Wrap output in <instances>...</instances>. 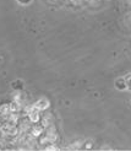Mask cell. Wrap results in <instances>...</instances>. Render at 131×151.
<instances>
[{
	"label": "cell",
	"mask_w": 131,
	"mask_h": 151,
	"mask_svg": "<svg viewBox=\"0 0 131 151\" xmlns=\"http://www.w3.org/2000/svg\"><path fill=\"white\" fill-rule=\"evenodd\" d=\"M27 118L31 120V123L32 124H36V123H39V120H41V118H42V114H41V111L39 109H37L34 106H33V103H32V106H31V108L28 109V112H27Z\"/></svg>",
	"instance_id": "6da1fadb"
},
{
	"label": "cell",
	"mask_w": 131,
	"mask_h": 151,
	"mask_svg": "<svg viewBox=\"0 0 131 151\" xmlns=\"http://www.w3.org/2000/svg\"><path fill=\"white\" fill-rule=\"evenodd\" d=\"M33 106L37 109H39L41 112H45L50 108V101L47 97H39V99L33 103Z\"/></svg>",
	"instance_id": "7a4b0ae2"
},
{
	"label": "cell",
	"mask_w": 131,
	"mask_h": 151,
	"mask_svg": "<svg viewBox=\"0 0 131 151\" xmlns=\"http://www.w3.org/2000/svg\"><path fill=\"white\" fill-rule=\"evenodd\" d=\"M45 129H44V127L41 125V123H36L32 125V128H31V130H29V134L32 135V137H34L36 139L38 138H41L42 135L44 134Z\"/></svg>",
	"instance_id": "3957f363"
},
{
	"label": "cell",
	"mask_w": 131,
	"mask_h": 151,
	"mask_svg": "<svg viewBox=\"0 0 131 151\" xmlns=\"http://www.w3.org/2000/svg\"><path fill=\"white\" fill-rule=\"evenodd\" d=\"M114 87L118 90V91H125L127 88L126 86V79L125 78H118L114 81Z\"/></svg>",
	"instance_id": "277c9868"
},
{
	"label": "cell",
	"mask_w": 131,
	"mask_h": 151,
	"mask_svg": "<svg viewBox=\"0 0 131 151\" xmlns=\"http://www.w3.org/2000/svg\"><path fill=\"white\" fill-rule=\"evenodd\" d=\"M10 111V103H1L0 104V116H3L4 118L9 114Z\"/></svg>",
	"instance_id": "5b68a950"
},
{
	"label": "cell",
	"mask_w": 131,
	"mask_h": 151,
	"mask_svg": "<svg viewBox=\"0 0 131 151\" xmlns=\"http://www.w3.org/2000/svg\"><path fill=\"white\" fill-rule=\"evenodd\" d=\"M82 146H83V141H81V140H77V141L72 142L71 145H69V146H67V149H74V150H79V149H81Z\"/></svg>",
	"instance_id": "8992f818"
},
{
	"label": "cell",
	"mask_w": 131,
	"mask_h": 151,
	"mask_svg": "<svg viewBox=\"0 0 131 151\" xmlns=\"http://www.w3.org/2000/svg\"><path fill=\"white\" fill-rule=\"evenodd\" d=\"M12 88L14 90H22L24 88V84L21 82V80H16L15 82H12Z\"/></svg>",
	"instance_id": "52a82bcc"
},
{
	"label": "cell",
	"mask_w": 131,
	"mask_h": 151,
	"mask_svg": "<svg viewBox=\"0 0 131 151\" xmlns=\"http://www.w3.org/2000/svg\"><path fill=\"white\" fill-rule=\"evenodd\" d=\"M126 79V86H127V91L129 92H131V75H129V76L127 78H125Z\"/></svg>",
	"instance_id": "ba28073f"
},
{
	"label": "cell",
	"mask_w": 131,
	"mask_h": 151,
	"mask_svg": "<svg viewBox=\"0 0 131 151\" xmlns=\"http://www.w3.org/2000/svg\"><path fill=\"white\" fill-rule=\"evenodd\" d=\"M4 122H5V119H4V117H3V116H0V127H1V125L4 124Z\"/></svg>",
	"instance_id": "9c48e42d"
},
{
	"label": "cell",
	"mask_w": 131,
	"mask_h": 151,
	"mask_svg": "<svg viewBox=\"0 0 131 151\" xmlns=\"http://www.w3.org/2000/svg\"><path fill=\"white\" fill-rule=\"evenodd\" d=\"M101 149H102V150H103V149H107V150H112V147H110V146H108V145H103Z\"/></svg>",
	"instance_id": "30bf717a"
},
{
	"label": "cell",
	"mask_w": 131,
	"mask_h": 151,
	"mask_svg": "<svg viewBox=\"0 0 131 151\" xmlns=\"http://www.w3.org/2000/svg\"><path fill=\"white\" fill-rule=\"evenodd\" d=\"M67 1H76V0H67Z\"/></svg>",
	"instance_id": "8fae6325"
}]
</instances>
